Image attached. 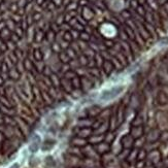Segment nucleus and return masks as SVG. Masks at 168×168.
Segmentation results:
<instances>
[{"mask_svg":"<svg viewBox=\"0 0 168 168\" xmlns=\"http://www.w3.org/2000/svg\"><path fill=\"white\" fill-rule=\"evenodd\" d=\"M121 91H122V88H114V89L105 91L101 95V99L102 100H111L112 98H114L116 96H118Z\"/></svg>","mask_w":168,"mask_h":168,"instance_id":"f257e3e1","label":"nucleus"}]
</instances>
